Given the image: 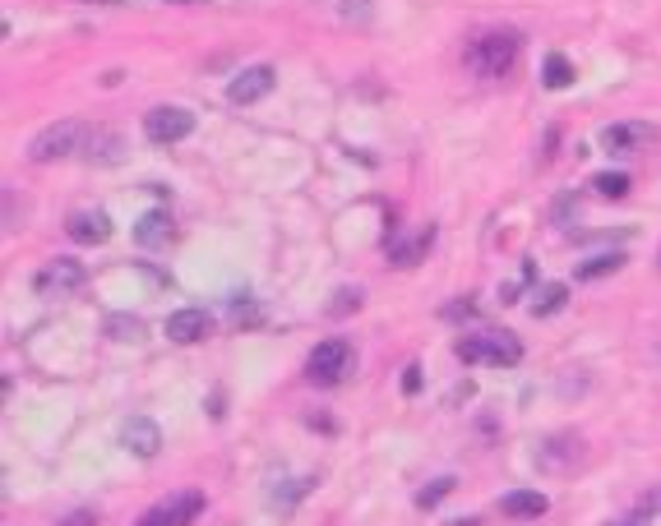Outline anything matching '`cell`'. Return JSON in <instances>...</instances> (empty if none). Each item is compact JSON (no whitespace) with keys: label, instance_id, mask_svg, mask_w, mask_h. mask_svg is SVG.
<instances>
[{"label":"cell","instance_id":"9c48e42d","mask_svg":"<svg viewBox=\"0 0 661 526\" xmlns=\"http://www.w3.org/2000/svg\"><path fill=\"white\" fill-rule=\"evenodd\" d=\"M273 84H278V69H273V65H250V69H241L236 79L227 84V102H232V107H255L259 98L273 93Z\"/></svg>","mask_w":661,"mask_h":526},{"label":"cell","instance_id":"277c9868","mask_svg":"<svg viewBox=\"0 0 661 526\" xmlns=\"http://www.w3.org/2000/svg\"><path fill=\"white\" fill-rule=\"evenodd\" d=\"M347 369H351V346H347L342 337H329V342H320V346L310 351V360H306V374H310V384H320V388H333V384H342V379H347Z\"/></svg>","mask_w":661,"mask_h":526},{"label":"cell","instance_id":"4fadbf2b","mask_svg":"<svg viewBox=\"0 0 661 526\" xmlns=\"http://www.w3.org/2000/svg\"><path fill=\"white\" fill-rule=\"evenodd\" d=\"M546 508H551V499H546L541 490H513V494L499 499V512L513 517V521H532V517H541Z\"/></svg>","mask_w":661,"mask_h":526},{"label":"cell","instance_id":"d4e9b609","mask_svg":"<svg viewBox=\"0 0 661 526\" xmlns=\"http://www.w3.org/2000/svg\"><path fill=\"white\" fill-rule=\"evenodd\" d=\"M416 388H421V374H416V365H407V374H403V393L412 397Z\"/></svg>","mask_w":661,"mask_h":526},{"label":"cell","instance_id":"ac0fdd59","mask_svg":"<svg viewBox=\"0 0 661 526\" xmlns=\"http://www.w3.org/2000/svg\"><path fill=\"white\" fill-rule=\"evenodd\" d=\"M564 300H569V286H564V282H546V286H541V295L532 300V315H537V319H546V315L564 310Z\"/></svg>","mask_w":661,"mask_h":526},{"label":"cell","instance_id":"83f0119b","mask_svg":"<svg viewBox=\"0 0 661 526\" xmlns=\"http://www.w3.org/2000/svg\"><path fill=\"white\" fill-rule=\"evenodd\" d=\"M629 526H634V521H629Z\"/></svg>","mask_w":661,"mask_h":526},{"label":"cell","instance_id":"d6986e66","mask_svg":"<svg viewBox=\"0 0 661 526\" xmlns=\"http://www.w3.org/2000/svg\"><path fill=\"white\" fill-rule=\"evenodd\" d=\"M430 241H435V232L425 227V232H421V236H412L407 245H393V250H389V259H393L398 268H412V263H416V259L430 250Z\"/></svg>","mask_w":661,"mask_h":526},{"label":"cell","instance_id":"5bb4252c","mask_svg":"<svg viewBox=\"0 0 661 526\" xmlns=\"http://www.w3.org/2000/svg\"><path fill=\"white\" fill-rule=\"evenodd\" d=\"M84 158L98 162V167H111V162L125 158V143H121L116 129H93V134H89V148H84Z\"/></svg>","mask_w":661,"mask_h":526},{"label":"cell","instance_id":"7c38bea8","mask_svg":"<svg viewBox=\"0 0 661 526\" xmlns=\"http://www.w3.org/2000/svg\"><path fill=\"white\" fill-rule=\"evenodd\" d=\"M208 333H213V315H208V310H176V315L167 319V342L190 346V342H204Z\"/></svg>","mask_w":661,"mask_h":526},{"label":"cell","instance_id":"4316f807","mask_svg":"<svg viewBox=\"0 0 661 526\" xmlns=\"http://www.w3.org/2000/svg\"><path fill=\"white\" fill-rule=\"evenodd\" d=\"M172 5H199V0H172Z\"/></svg>","mask_w":661,"mask_h":526},{"label":"cell","instance_id":"8992f818","mask_svg":"<svg viewBox=\"0 0 661 526\" xmlns=\"http://www.w3.org/2000/svg\"><path fill=\"white\" fill-rule=\"evenodd\" d=\"M194 517H204V494L199 490H181V494L153 503L134 526H190Z\"/></svg>","mask_w":661,"mask_h":526},{"label":"cell","instance_id":"30bf717a","mask_svg":"<svg viewBox=\"0 0 661 526\" xmlns=\"http://www.w3.org/2000/svg\"><path fill=\"white\" fill-rule=\"evenodd\" d=\"M65 232L75 245H107L111 241V217L102 208H75L65 217Z\"/></svg>","mask_w":661,"mask_h":526},{"label":"cell","instance_id":"2e32d148","mask_svg":"<svg viewBox=\"0 0 661 526\" xmlns=\"http://www.w3.org/2000/svg\"><path fill=\"white\" fill-rule=\"evenodd\" d=\"M620 268H624V254L615 250V254H593L587 263H578V268H573V277H578V282H597V277L620 273Z\"/></svg>","mask_w":661,"mask_h":526},{"label":"cell","instance_id":"ffe728a7","mask_svg":"<svg viewBox=\"0 0 661 526\" xmlns=\"http://www.w3.org/2000/svg\"><path fill=\"white\" fill-rule=\"evenodd\" d=\"M593 190L602 199H624L629 194V176L624 171H602V176H593Z\"/></svg>","mask_w":661,"mask_h":526},{"label":"cell","instance_id":"44dd1931","mask_svg":"<svg viewBox=\"0 0 661 526\" xmlns=\"http://www.w3.org/2000/svg\"><path fill=\"white\" fill-rule=\"evenodd\" d=\"M139 333H143V324L134 315H111L107 319V337H116V342H134Z\"/></svg>","mask_w":661,"mask_h":526},{"label":"cell","instance_id":"52a82bcc","mask_svg":"<svg viewBox=\"0 0 661 526\" xmlns=\"http://www.w3.org/2000/svg\"><path fill=\"white\" fill-rule=\"evenodd\" d=\"M661 134H656V125H647V120H620V125H606L602 129V148L611 158H634V153H643V148H652Z\"/></svg>","mask_w":661,"mask_h":526},{"label":"cell","instance_id":"7a4b0ae2","mask_svg":"<svg viewBox=\"0 0 661 526\" xmlns=\"http://www.w3.org/2000/svg\"><path fill=\"white\" fill-rule=\"evenodd\" d=\"M458 360L463 365H477V360H490V365H519L523 360V342L513 333H472V337H458Z\"/></svg>","mask_w":661,"mask_h":526},{"label":"cell","instance_id":"7402d4cb","mask_svg":"<svg viewBox=\"0 0 661 526\" xmlns=\"http://www.w3.org/2000/svg\"><path fill=\"white\" fill-rule=\"evenodd\" d=\"M449 490H454V476H439V480H435L430 490H421V494H416V508H435V503L445 499Z\"/></svg>","mask_w":661,"mask_h":526},{"label":"cell","instance_id":"6da1fadb","mask_svg":"<svg viewBox=\"0 0 661 526\" xmlns=\"http://www.w3.org/2000/svg\"><path fill=\"white\" fill-rule=\"evenodd\" d=\"M523 56V37L513 33V28H490V33H477L463 51L467 69L481 74V79H504V74L519 65Z\"/></svg>","mask_w":661,"mask_h":526},{"label":"cell","instance_id":"9a60e30c","mask_svg":"<svg viewBox=\"0 0 661 526\" xmlns=\"http://www.w3.org/2000/svg\"><path fill=\"white\" fill-rule=\"evenodd\" d=\"M134 241H139L143 250L167 245V241H172V217H167V212H143V222L134 227Z\"/></svg>","mask_w":661,"mask_h":526},{"label":"cell","instance_id":"ba28073f","mask_svg":"<svg viewBox=\"0 0 661 526\" xmlns=\"http://www.w3.org/2000/svg\"><path fill=\"white\" fill-rule=\"evenodd\" d=\"M84 282H89V273H84L79 259H51V263L33 277V291H37V295H75Z\"/></svg>","mask_w":661,"mask_h":526},{"label":"cell","instance_id":"3957f363","mask_svg":"<svg viewBox=\"0 0 661 526\" xmlns=\"http://www.w3.org/2000/svg\"><path fill=\"white\" fill-rule=\"evenodd\" d=\"M79 139H84V125H79V120H56V125H47L42 134L28 139V162H37V167L60 162V158H69V153L79 148Z\"/></svg>","mask_w":661,"mask_h":526},{"label":"cell","instance_id":"e0dca14e","mask_svg":"<svg viewBox=\"0 0 661 526\" xmlns=\"http://www.w3.org/2000/svg\"><path fill=\"white\" fill-rule=\"evenodd\" d=\"M541 84H546L551 93H560V88H569V84H573V65H569L560 51H551V56H546V65H541Z\"/></svg>","mask_w":661,"mask_h":526},{"label":"cell","instance_id":"5b68a950","mask_svg":"<svg viewBox=\"0 0 661 526\" xmlns=\"http://www.w3.org/2000/svg\"><path fill=\"white\" fill-rule=\"evenodd\" d=\"M190 134H194V111H185V107H153L143 116V139L158 148H172Z\"/></svg>","mask_w":661,"mask_h":526},{"label":"cell","instance_id":"603a6c76","mask_svg":"<svg viewBox=\"0 0 661 526\" xmlns=\"http://www.w3.org/2000/svg\"><path fill=\"white\" fill-rule=\"evenodd\" d=\"M60 526H98V512L75 508V512H65V517H60Z\"/></svg>","mask_w":661,"mask_h":526},{"label":"cell","instance_id":"cb8c5ba5","mask_svg":"<svg viewBox=\"0 0 661 526\" xmlns=\"http://www.w3.org/2000/svg\"><path fill=\"white\" fill-rule=\"evenodd\" d=\"M361 305V291H338V300H333V315H347V310H356Z\"/></svg>","mask_w":661,"mask_h":526},{"label":"cell","instance_id":"8fae6325","mask_svg":"<svg viewBox=\"0 0 661 526\" xmlns=\"http://www.w3.org/2000/svg\"><path fill=\"white\" fill-rule=\"evenodd\" d=\"M121 443H125V453H134V458H158L163 429H158L149 416H130V420L121 425Z\"/></svg>","mask_w":661,"mask_h":526},{"label":"cell","instance_id":"484cf974","mask_svg":"<svg viewBox=\"0 0 661 526\" xmlns=\"http://www.w3.org/2000/svg\"><path fill=\"white\" fill-rule=\"evenodd\" d=\"M93 5H121V0H93Z\"/></svg>","mask_w":661,"mask_h":526}]
</instances>
